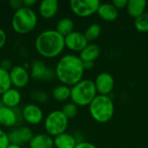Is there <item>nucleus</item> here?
<instances>
[{
	"mask_svg": "<svg viewBox=\"0 0 148 148\" xmlns=\"http://www.w3.org/2000/svg\"><path fill=\"white\" fill-rule=\"evenodd\" d=\"M83 62L74 54H66L57 62L55 68L56 77L62 84L72 87L82 80L84 75Z\"/></svg>",
	"mask_w": 148,
	"mask_h": 148,
	"instance_id": "obj_1",
	"label": "nucleus"
},
{
	"mask_svg": "<svg viewBox=\"0 0 148 148\" xmlns=\"http://www.w3.org/2000/svg\"><path fill=\"white\" fill-rule=\"evenodd\" d=\"M101 26L97 23H93L91 25H89L88 27V29H86V31L83 33L85 36V38L87 39L88 42H93L95 40H96L99 36L101 35Z\"/></svg>",
	"mask_w": 148,
	"mask_h": 148,
	"instance_id": "obj_25",
	"label": "nucleus"
},
{
	"mask_svg": "<svg viewBox=\"0 0 148 148\" xmlns=\"http://www.w3.org/2000/svg\"><path fill=\"white\" fill-rule=\"evenodd\" d=\"M36 3V0H23V6L26 8L32 9V6Z\"/></svg>",
	"mask_w": 148,
	"mask_h": 148,
	"instance_id": "obj_35",
	"label": "nucleus"
},
{
	"mask_svg": "<svg viewBox=\"0 0 148 148\" xmlns=\"http://www.w3.org/2000/svg\"><path fill=\"white\" fill-rule=\"evenodd\" d=\"M101 3L99 0H71L72 12L79 17H88L97 12Z\"/></svg>",
	"mask_w": 148,
	"mask_h": 148,
	"instance_id": "obj_7",
	"label": "nucleus"
},
{
	"mask_svg": "<svg viewBox=\"0 0 148 148\" xmlns=\"http://www.w3.org/2000/svg\"><path fill=\"white\" fill-rule=\"evenodd\" d=\"M29 148H53L54 140L51 136L47 134H35L29 142Z\"/></svg>",
	"mask_w": 148,
	"mask_h": 148,
	"instance_id": "obj_18",
	"label": "nucleus"
},
{
	"mask_svg": "<svg viewBox=\"0 0 148 148\" xmlns=\"http://www.w3.org/2000/svg\"><path fill=\"white\" fill-rule=\"evenodd\" d=\"M147 6H148V3H147Z\"/></svg>",
	"mask_w": 148,
	"mask_h": 148,
	"instance_id": "obj_38",
	"label": "nucleus"
},
{
	"mask_svg": "<svg viewBox=\"0 0 148 148\" xmlns=\"http://www.w3.org/2000/svg\"><path fill=\"white\" fill-rule=\"evenodd\" d=\"M10 145L8 134L3 129H0V148H7Z\"/></svg>",
	"mask_w": 148,
	"mask_h": 148,
	"instance_id": "obj_29",
	"label": "nucleus"
},
{
	"mask_svg": "<svg viewBox=\"0 0 148 148\" xmlns=\"http://www.w3.org/2000/svg\"><path fill=\"white\" fill-rule=\"evenodd\" d=\"M147 2L146 0H130L127 6V11L128 15L134 19L145 13Z\"/></svg>",
	"mask_w": 148,
	"mask_h": 148,
	"instance_id": "obj_21",
	"label": "nucleus"
},
{
	"mask_svg": "<svg viewBox=\"0 0 148 148\" xmlns=\"http://www.w3.org/2000/svg\"><path fill=\"white\" fill-rule=\"evenodd\" d=\"M59 3L57 0H43L38 6V13L44 19L53 18L58 12Z\"/></svg>",
	"mask_w": 148,
	"mask_h": 148,
	"instance_id": "obj_15",
	"label": "nucleus"
},
{
	"mask_svg": "<svg viewBox=\"0 0 148 148\" xmlns=\"http://www.w3.org/2000/svg\"><path fill=\"white\" fill-rule=\"evenodd\" d=\"M96 13L102 20L106 22L115 21L119 16V10L112 4V3H101Z\"/></svg>",
	"mask_w": 148,
	"mask_h": 148,
	"instance_id": "obj_17",
	"label": "nucleus"
},
{
	"mask_svg": "<svg viewBox=\"0 0 148 148\" xmlns=\"http://www.w3.org/2000/svg\"><path fill=\"white\" fill-rule=\"evenodd\" d=\"M22 112V119L29 125H38L44 120L43 111L38 104H26Z\"/></svg>",
	"mask_w": 148,
	"mask_h": 148,
	"instance_id": "obj_10",
	"label": "nucleus"
},
{
	"mask_svg": "<svg viewBox=\"0 0 148 148\" xmlns=\"http://www.w3.org/2000/svg\"><path fill=\"white\" fill-rule=\"evenodd\" d=\"M95 86L97 91V95H109L114 88V79L109 73L102 72L100 73L96 78Z\"/></svg>",
	"mask_w": 148,
	"mask_h": 148,
	"instance_id": "obj_12",
	"label": "nucleus"
},
{
	"mask_svg": "<svg viewBox=\"0 0 148 148\" xmlns=\"http://www.w3.org/2000/svg\"><path fill=\"white\" fill-rule=\"evenodd\" d=\"M101 55V49L100 47L95 43H88L81 52L78 56L80 59L85 62H95Z\"/></svg>",
	"mask_w": 148,
	"mask_h": 148,
	"instance_id": "obj_20",
	"label": "nucleus"
},
{
	"mask_svg": "<svg viewBox=\"0 0 148 148\" xmlns=\"http://www.w3.org/2000/svg\"><path fill=\"white\" fill-rule=\"evenodd\" d=\"M22 119V112L17 108H10L0 102V126L4 127H15Z\"/></svg>",
	"mask_w": 148,
	"mask_h": 148,
	"instance_id": "obj_9",
	"label": "nucleus"
},
{
	"mask_svg": "<svg viewBox=\"0 0 148 148\" xmlns=\"http://www.w3.org/2000/svg\"><path fill=\"white\" fill-rule=\"evenodd\" d=\"M128 1L127 0H114L112 2V4L119 10H123L126 9L127 6Z\"/></svg>",
	"mask_w": 148,
	"mask_h": 148,
	"instance_id": "obj_30",
	"label": "nucleus"
},
{
	"mask_svg": "<svg viewBox=\"0 0 148 148\" xmlns=\"http://www.w3.org/2000/svg\"><path fill=\"white\" fill-rule=\"evenodd\" d=\"M61 111L67 117V119L69 121L70 119H73L76 116V114L78 113V107L75 103H73L72 101L67 102L66 104L63 105Z\"/></svg>",
	"mask_w": 148,
	"mask_h": 148,
	"instance_id": "obj_27",
	"label": "nucleus"
},
{
	"mask_svg": "<svg viewBox=\"0 0 148 148\" xmlns=\"http://www.w3.org/2000/svg\"><path fill=\"white\" fill-rule=\"evenodd\" d=\"M12 62L10 59L8 58H4L3 59L1 62H0V68L4 69V70H7V71H10L11 69H12Z\"/></svg>",
	"mask_w": 148,
	"mask_h": 148,
	"instance_id": "obj_31",
	"label": "nucleus"
},
{
	"mask_svg": "<svg viewBox=\"0 0 148 148\" xmlns=\"http://www.w3.org/2000/svg\"><path fill=\"white\" fill-rule=\"evenodd\" d=\"M37 15L30 8L22 7L15 11L11 18V27L13 30L20 35L31 32L37 24Z\"/></svg>",
	"mask_w": 148,
	"mask_h": 148,
	"instance_id": "obj_4",
	"label": "nucleus"
},
{
	"mask_svg": "<svg viewBox=\"0 0 148 148\" xmlns=\"http://www.w3.org/2000/svg\"><path fill=\"white\" fill-rule=\"evenodd\" d=\"M31 99L38 104H45L49 101V95L42 90H36L33 91L30 95Z\"/></svg>",
	"mask_w": 148,
	"mask_h": 148,
	"instance_id": "obj_28",
	"label": "nucleus"
},
{
	"mask_svg": "<svg viewBox=\"0 0 148 148\" xmlns=\"http://www.w3.org/2000/svg\"><path fill=\"white\" fill-rule=\"evenodd\" d=\"M9 73L11 85L15 88H23L29 84L30 75L25 67L20 65L13 66L12 69L9 71Z\"/></svg>",
	"mask_w": 148,
	"mask_h": 148,
	"instance_id": "obj_11",
	"label": "nucleus"
},
{
	"mask_svg": "<svg viewBox=\"0 0 148 148\" xmlns=\"http://www.w3.org/2000/svg\"><path fill=\"white\" fill-rule=\"evenodd\" d=\"M70 89L71 101L77 107L89 106L97 95L95 82L89 79H82L78 83L72 86Z\"/></svg>",
	"mask_w": 148,
	"mask_h": 148,
	"instance_id": "obj_5",
	"label": "nucleus"
},
{
	"mask_svg": "<svg viewBox=\"0 0 148 148\" xmlns=\"http://www.w3.org/2000/svg\"><path fill=\"white\" fill-rule=\"evenodd\" d=\"M75 148H97L94 144L88 141H79Z\"/></svg>",
	"mask_w": 148,
	"mask_h": 148,
	"instance_id": "obj_34",
	"label": "nucleus"
},
{
	"mask_svg": "<svg viewBox=\"0 0 148 148\" xmlns=\"http://www.w3.org/2000/svg\"><path fill=\"white\" fill-rule=\"evenodd\" d=\"M43 124L46 134L54 138L66 132L69 120L61 110H53L44 117Z\"/></svg>",
	"mask_w": 148,
	"mask_h": 148,
	"instance_id": "obj_6",
	"label": "nucleus"
},
{
	"mask_svg": "<svg viewBox=\"0 0 148 148\" xmlns=\"http://www.w3.org/2000/svg\"><path fill=\"white\" fill-rule=\"evenodd\" d=\"M91 117L99 123L109 121L114 113V105L109 95H97L88 106Z\"/></svg>",
	"mask_w": 148,
	"mask_h": 148,
	"instance_id": "obj_3",
	"label": "nucleus"
},
{
	"mask_svg": "<svg viewBox=\"0 0 148 148\" xmlns=\"http://www.w3.org/2000/svg\"><path fill=\"white\" fill-rule=\"evenodd\" d=\"M29 75L36 81H49L56 77L55 69L48 67L42 60H36L31 63Z\"/></svg>",
	"mask_w": 148,
	"mask_h": 148,
	"instance_id": "obj_8",
	"label": "nucleus"
},
{
	"mask_svg": "<svg viewBox=\"0 0 148 148\" xmlns=\"http://www.w3.org/2000/svg\"><path fill=\"white\" fill-rule=\"evenodd\" d=\"M94 66H95V63L93 62H83L84 70H91L94 68Z\"/></svg>",
	"mask_w": 148,
	"mask_h": 148,
	"instance_id": "obj_36",
	"label": "nucleus"
},
{
	"mask_svg": "<svg viewBox=\"0 0 148 148\" xmlns=\"http://www.w3.org/2000/svg\"><path fill=\"white\" fill-rule=\"evenodd\" d=\"M34 135L35 134L33 133V130L29 127L26 126L15 128L10 133H8L10 144H15L19 146H22L25 143H29Z\"/></svg>",
	"mask_w": 148,
	"mask_h": 148,
	"instance_id": "obj_13",
	"label": "nucleus"
},
{
	"mask_svg": "<svg viewBox=\"0 0 148 148\" xmlns=\"http://www.w3.org/2000/svg\"><path fill=\"white\" fill-rule=\"evenodd\" d=\"M36 52L44 58L53 59L59 56L65 49L64 36L55 29H45L35 40Z\"/></svg>",
	"mask_w": 148,
	"mask_h": 148,
	"instance_id": "obj_2",
	"label": "nucleus"
},
{
	"mask_svg": "<svg viewBox=\"0 0 148 148\" xmlns=\"http://www.w3.org/2000/svg\"><path fill=\"white\" fill-rule=\"evenodd\" d=\"M10 88H12V85L9 71L0 68V95H3Z\"/></svg>",
	"mask_w": 148,
	"mask_h": 148,
	"instance_id": "obj_24",
	"label": "nucleus"
},
{
	"mask_svg": "<svg viewBox=\"0 0 148 148\" xmlns=\"http://www.w3.org/2000/svg\"><path fill=\"white\" fill-rule=\"evenodd\" d=\"M53 140L54 147H56V148H75L78 143L74 135L66 132L54 137Z\"/></svg>",
	"mask_w": 148,
	"mask_h": 148,
	"instance_id": "obj_19",
	"label": "nucleus"
},
{
	"mask_svg": "<svg viewBox=\"0 0 148 148\" xmlns=\"http://www.w3.org/2000/svg\"><path fill=\"white\" fill-rule=\"evenodd\" d=\"M134 26L139 32H148V12H145L134 19Z\"/></svg>",
	"mask_w": 148,
	"mask_h": 148,
	"instance_id": "obj_26",
	"label": "nucleus"
},
{
	"mask_svg": "<svg viewBox=\"0 0 148 148\" xmlns=\"http://www.w3.org/2000/svg\"><path fill=\"white\" fill-rule=\"evenodd\" d=\"M1 95V103L3 106L10 108H17L22 100L20 91L15 88H10L9 90H7Z\"/></svg>",
	"mask_w": 148,
	"mask_h": 148,
	"instance_id": "obj_16",
	"label": "nucleus"
},
{
	"mask_svg": "<svg viewBox=\"0 0 148 148\" xmlns=\"http://www.w3.org/2000/svg\"><path fill=\"white\" fill-rule=\"evenodd\" d=\"M74 28L75 23L73 20L69 17H63L57 22L55 30L62 36H66L67 35L74 31Z\"/></svg>",
	"mask_w": 148,
	"mask_h": 148,
	"instance_id": "obj_22",
	"label": "nucleus"
},
{
	"mask_svg": "<svg viewBox=\"0 0 148 148\" xmlns=\"http://www.w3.org/2000/svg\"><path fill=\"white\" fill-rule=\"evenodd\" d=\"M70 93H71L70 87L64 84H60L54 88L52 91V97L56 101L62 102L70 98Z\"/></svg>",
	"mask_w": 148,
	"mask_h": 148,
	"instance_id": "obj_23",
	"label": "nucleus"
},
{
	"mask_svg": "<svg viewBox=\"0 0 148 148\" xmlns=\"http://www.w3.org/2000/svg\"><path fill=\"white\" fill-rule=\"evenodd\" d=\"M65 48H68L73 52H81L88 44V41L85 38L83 33L79 31H73L70 34L64 36Z\"/></svg>",
	"mask_w": 148,
	"mask_h": 148,
	"instance_id": "obj_14",
	"label": "nucleus"
},
{
	"mask_svg": "<svg viewBox=\"0 0 148 148\" xmlns=\"http://www.w3.org/2000/svg\"><path fill=\"white\" fill-rule=\"evenodd\" d=\"M6 42H7V35L5 31L2 28H0V49H2L4 47Z\"/></svg>",
	"mask_w": 148,
	"mask_h": 148,
	"instance_id": "obj_33",
	"label": "nucleus"
},
{
	"mask_svg": "<svg viewBox=\"0 0 148 148\" xmlns=\"http://www.w3.org/2000/svg\"><path fill=\"white\" fill-rule=\"evenodd\" d=\"M9 5L16 10L21 9L23 7V1L21 0H10L9 1Z\"/></svg>",
	"mask_w": 148,
	"mask_h": 148,
	"instance_id": "obj_32",
	"label": "nucleus"
},
{
	"mask_svg": "<svg viewBox=\"0 0 148 148\" xmlns=\"http://www.w3.org/2000/svg\"><path fill=\"white\" fill-rule=\"evenodd\" d=\"M7 148H22L21 146H19V145H15V144H10L9 146H8V147Z\"/></svg>",
	"mask_w": 148,
	"mask_h": 148,
	"instance_id": "obj_37",
	"label": "nucleus"
}]
</instances>
